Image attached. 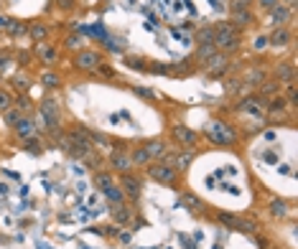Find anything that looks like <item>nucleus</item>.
<instances>
[{"label":"nucleus","instance_id":"obj_30","mask_svg":"<svg viewBox=\"0 0 298 249\" xmlns=\"http://www.w3.org/2000/svg\"><path fill=\"white\" fill-rule=\"evenodd\" d=\"M21 117H23V112H21L16 104H13L11 109H6V112H3V119H6V125H11V128H13V125H16Z\"/></svg>","mask_w":298,"mask_h":249},{"label":"nucleus","instance_id":"obj_26","mask_svg":"<svg viewBox=\"0 0 298 249\" xmlns=\"http://www.w3.org/2000/svg\"><path fill=\"white\" fill-rule=\"evenodd\" d=\"M214 26H202L199 31H196V41L199 43H214Z\"/></svg>","mask_w":298,"mask_h":249},{"label":"nucleus","instance_id":"obj_19","mask_svg":"<svg viewBox=\"0 0 298 249\" xmlns=\"http://www.w3.org/2000/svg\"><path fill=\"white\" fill-rule=\"evenodd\" d=\"M36 51H38V56H41V61H43L46 67H54V64H56L59 53H56V48H54V46H48V43H38V46H36Z\"/></svg>","mask_w":298,"mask_h":249},{"label":"nucleus","instance_id":"obj_24","mask_svg":"<svg viewBox=\"0 0 298 249\" xmlns=\"http://www.w3.org/2000/svg\"><path fill=\"white\" fill-rule=\"evenodd\" d=\"M28 33H31V38H33L36 43H43V41L48 38V28H46L43 23H33V26H28Z\"/></svg>","mask_w":298,"mask_h":249},{"label":"nucleus","instance_id":"obj_6","mask_svg":"<svg viewBox=\"0 0 298 249\" xmlns=\"http://www.w3.org/2000/svg\"><path fill=\"white\" fill-rule=\"evenodd\" d=\"M171 138H173L178 145L189 148V150H194V145L199 143V133L191 130V128H186V125H173V128H171Z\"/></svg>","mask_w":298,"mask_h":249},{"label":"nucleus","instance_id":"obj_12","mask_svg":"<svg viewBox=\"0 0 298 249\" xmlns=\"http://www.w3.org/2000/svg\"><path fill=\"white\" fill-rule=\"evenodd\" d=\"M273 77H275V82H280V84L295 82V67H293V61H283V64H275V67H273Z\"/></svg>","mask_w":298,"mask_h":249},{"label":"nucleus","instance_id":"obj_23","mask_svg":"<svg viewBox=\"0 0 298 249\" xmlns=\"http://www.w3.org/2000/svg\"><path fill=\"white\" fill-rule=\"evenodd\" d=\"M194 155H196L194 150H178V153H176V165H173V168H176V170H186V168L191 165Z\"/></svg>","mask_w":298,"mask_h":249},{"label":"nucleus","instance_id":"obj_14","mask_svg":"<svg viewBox=\"0 0 298 249\" xmlns=\"http://www.w3.org/2000/svg\"><path fill=\"white\" fill-rule=\"evenodd\" d=\"M110 214H112V219H115V224H117V226H128V224H130V219H133V214H130V206H128V204H112Z\"/></svg>","mask_w":298,"mask_h":249},{"label":"nucleus","instance_id":"obj_29","mask_svg":"<svg viewBox=\"0 0 298 249\" xmlns=\"http://www.w3.org/2000/svg\"><path fill=\"white\" fill-rule=\"evenodd\" d=\"M217 53V46L214 43H199V48H196V58L199 61H207L209 56H214Z\"/></svg>","mask_w":298,"mask_h":249},{"label":"nucleus","instance_id":"obj_1","mask_svg":"<svg viewBox=\"0 0 298 249\" xmlns=\"http://www.w3.org/2000/svg\"><path fill=\"white\" fill-rule=\"evenodd\" d=\"M214 46H217V51L219 53H237L242 48V33L237 31V28H229V31H219L217 36H214Z\"/></svg>","mask_w":298,"mask_h":249},{"label":"nucleus","instance_id":"obj_9","mask_svg":"<svg viewBox=\"0 0 298 249\" xmlns=\"http://www.w3.org/2000/svg\"><path fill=\"white\" fill-rule=\"evenodd\" d=\"M288 109H290V107H288V102H285V97H283V94H275V97H270V99L265 102V114H268L270 119L283 117Z\"/></svg>","mask_w":298,"mask_h":249},{"label":"nucleus","instance_id":"obj_22","mask_svg":"<svg viewBox=\"0 0 298 249\" xmlns=\"http://www.w3.org/2000/svg\"><path fill=\"white\" fill-rule=\"evenodd\" d=\"M105 194V199L110 201V204H125V194H123V189H120V185H107V189L102 191Z\"/></svg>","mask_w":298,"mask_h":249},{"label":"nucleus","instance_id":"obj_31","mask_svg":"<svg viewBox=\"0 0 298 249\" xmlns=\"http://www.w3.org/2000/svg\"><path fill=\"white\" fill-rule=\"evenodd\" d=\"M6 31H8V36H23V33H28V26L21 21H11Z\"/></svg>","mask_w":298,"mask_h":249},{"label":"nucleus","instance_id":"obj_42","mask_svg":"<svg viewBox=\"0 0 298 249\" xmlns=\"http://www.w3.org/2000/svg\"><path fill=\"white\" fill-rule=\"evenodd\" d=\"M255 3L260 6V11H265V13H268L270 8H275V6L280 3V0H255Z\"/></svg>","mask_w":298,"mask_h":249},{"label":"nucleus","instance_id":"obj_35","mask_svg":"<svg viewBox=\"0 0 298 249\" xmlns=\"http://www.w3.org/2000/svg\"><path fill=\"white\" fill-rule=\"evenodd\" d=\"M41 82L48 87V89H54V87H59L62 82H59V77L54 74V72H46V74H41Z\"/></svg>","mask_w":298,"mask_h":249},{"label":"nucleus","instance_id":"obj_7","mask_svg":"<svg viewBox=\"0 0 298 249\" xmlns=\"http://www.w3.org/2000/svg\"><path fill=\"white\" fill-rule=\"evenodd\" d=\"M120 189H123L125 199L138 201V199H140V194H143V180H140V178H135L133 173H120Z\"/></svg>","mask_w":298,"mask_h":249},{"label":"nucleus","instance_id":"obj_16","mask_svg":"<svg viewBox=\"0 0 298 249\" xmlns=\"http://www.w3.org/2000/svg\"><path fill=\"white\" fill-rule=\"evenodd\" d=\"M253 21H255V16H253V11H250V8H247V11H234V13H232V18H229V23H232L237 31H242V28L253 26Z\"/></svg>","mask_w":298,"mask_h":249},{"label":"nucleus","instance_id":"obj_34","mask_svg":"<svg viewBox=\"0 0 298 249\" xmlns=\"http://www.w3.org/2000/svg\"><path fill=\"white\" fill-rule=\"evenodd\" d=\"M240 231H247V234H255L260 226H258V221H253V219H240V226H237Z\"/></svg>","mask_w":298,"mask_h":249},{"label":"nucleus","instance_id":"obj_33","mask_svg":"<svg viewBox=\"0 0 298 249\" xmlns=\"http://www.w3.org/2000/svg\"><path fill=\"white\" fill-rule=\"evenodd\" d=\"M219 221H222V224H227L229 229H237V226H240V216L227 214V211H222V214H219Z\"/></svg>","mask_w":298,"mask_h":249},{"label":"nucleus","instance_id":"obj_43","mask_svg":"<svg viewBox=\"0 0 298 249\" xmlns=\"http://www.w3.org/2000/svg\"><path fill=\"white\" fill-rule=\"evenodd\" d=\"M133 92H135V94H140V97H148V99H156V92H151V89H143V87H135Z\"/></svg>","mask_w":298,"mask_h":249},{"label":"nucleus","instance_id":"obj_13","mask_svg":"<svg viewBox=\"0 0 298 249\" xmlns=\"http://www.w3.org/2000/svg\"><path fill=\"white\" fill-rule=\"evenodd\" d=\"M268 13H270V18H273V23H270V26H275V28H280V26H290L293 11H290V8H285L283 3H278V6H275V8H270Z\"/></svg>","mask_w":298,"mask_h":249},{"label":"nucleus","instance_id":"obj_32","mask_svg":"<svg viewBox=\"0 0 298 249\" xmlns=\"http://www.w3.org/2000/svg\"><path fill=\"white\" fill-rule=\"evenodd\" d=\"M242 89H245V82H242V79H229V82H227V94H229V97H237Z\"/></svg>","mask_w":298,"mask_h":249},{"label":"nucleus","instance_id":"obj_3","mask_svg":"<svg viewBox=\"0 0 298 249\" xmlns=\"http://www.w3.org/2000/svg\"><path fill=\"white\" fill-rule=\"evenodd\" d=\"M145 168H148V178L156 180V183H168V185H171V183L178 180V170L171 168V165H166V163H161V160H158V163L153 160V163L145 165Z\"/></svg>","mask_w":298,"mask_h":249},{"label":"nucleus","instance_id":"obj_47","mask_svg":"<svg viewBox=\"0 0 298 249\" xmlns=\"http://www.w3.org/2000/svg\"><path fill=\"white\" fill-rule=\"evenodd\" d=\"M8 23H11L8 18H0V28H8Z\"/></svg>","mask_w":298,"mask_h":249},{"label":"nucleus","instance_id":"obj_10","mask_svg":"<svg viewBox=\"0 0 298 249\" xmlns=\"http://www.w3.org/2000/svg\"><path fill=\"white\" fill-rule=\"evenodd\" d=\"M110 165H112V170H117V173H130V170H133L130 155H125L123 150H117V148H112V153H110Z\"/></svg>","mask_w":298,"mask_h":249},{"label":"nucleus","instance_id":"obj_5","mask_svg":"<svg viewBox=\"0 0 298 249\" xmlns=\"http://www.w3.org/2000/svg\"><path fill=\"white\" fill-rule=\"evenodd\" d=\"M74 67H77L79 72H97V69L102 67V56H100L97 51L84 48V51H79V53L74 56Z\"/></svg>","mask_w":298,"mask_h":249},{"label":"nucleus","instance_id":"obj_27","mask_svg":"<svg viewBox=\"0 0 298 249\" xmlns=\"http://www.w3.org/2000/svg\"><path fill=\"white\" fill-rule=\"evenodd\" d=\"M94 185L100 191H105L107 185H112V173H105V170H94Z\"/></svg>","mask_w":298,"mask_h":249},{"label":"nucleus","instance_id":"obj_21","mask_svg":"<svg viewBox=\"0 0 298 249\" xmlns=\"http://www.w3.org/2000/svg\"><path fill=\"white\" fill-rule=\"evenodd\" d=\"M130 160H133V168H145V165H151V163H153V160H151V155H148V150H145L143 145L133 150Z\"/></svg>","mask_w":298,"mask_h":249},{"label":"nucleus","instance_id":"obj_28","mask_svg":"<svg viewBox=\"0 0 298 249\" xmlns=\"http://www.w3.org/2000/svg\"><path fill=\"white\" fill-rule=\"evenodd\" d=\"M181 204H184L186 209H191V211H202V209H204L202 199H196L194 194H184V196H181Z\"/></svg>","mask_w":298,"mask_h":249},{"label":"nucleus","instance_id":"obj_44","mask_svg":"<svg viewBox=\"0 0 298 249\" xmlns=\"http://www.w3.org/2000/svg\"><path fill=\"white\" fill-rule=\"evenodd\" d=\"M18 109H21V112H31V102H28V99H21V102H18Z\"/></svg>","mask_w":298,"mask_h":249},{"label":"nucleus","instance_id":"obj_39","mask_svg":"<svg viewBox=\"0 0 298 249\" xmlns=\"http://www.w3.org/2000/svg\"><path fill=\"white\" fill-rule=\"evenodd\" d=\"M253 48L255 51H265L268 48V36H255L253 38Z\"/></svg>","mask_w":298,"mask_h":249},{"label":"nucleus","instance_id":"obj_38","mask_svg":"<svg viewBox=\"0 0 298 249\" xmlns=\"http://www.w3.org/2000/svg\"><path fill=\"white\" fill-rule=\"evenodd\" d=\"M145 64H148V61L140 58V56H138V58H135V56H128V67H130V69H148Z\"/></svg>","mask_w":298,"mask_h":249},{"label":"nucleus","instance_id":"obj_4","mask_svg":"<svg viewBox=\"0 0 298 249\" xmlns=\"http://www.w3.org/2000/svg\"><path fill=\"white\" fill-rule=\"evenodd\" d=\"M229 56L227 53H214V56H209L207 61H204V72L212 77V79H219V77H224L227 72H229Z\"/></svg>","mask_w":298,"mask_h":249},{"label":"nucleus","instance_id":"obj_2","mask_svg":"<svg viewBox=\"0 0 298 249\" xmlns=\"http://www.w3.org/2000/svg\"><path fill=\"white\" fill-rule=\"evenodd\" d=\"M207 138H209L214 145H232V143L237 140V133H234V130H229V125H227V122L214 119V122H209Z\"/></svg>","mask_w":298,"mask_h":249},{"label":"nucleus","instance_id":"obj_11","mask_svg":"<svg viewBox=\"0 0 298 249\" xmlns=\"http://www.w3.org/2000/svg\"><path fill=\"white\" fill-rule=\"evenodd\" d=\"M290 41H293L290 26H280L273 31V36H268V46H273V48H285V46H290Z\"/></svg>","mask_w":298,"mask_h":249},{"label":"nucleus","instance_id":"obj_36","mask_svg":"<svg viewBox=\"0 0 298 249\" xmlns=\"http://www.w3.org/2000/svg\"><path fill=\"white\" fill-rule=\"evenodd\" d=\"M13 107V97L6 92V89H0V112H6V109H11Z\"/></svg>","mask_w":298,"mask_h":249},{"label":"nucleus","instance_id":"obj_25","mask_svg":"<svg viewBox=\"0 0 298 249\" xmlns=\"http://www.w3.org/2000/svg\"><path fill=\"white\" fill-rule=\"evenodd\" d=\"M270 214H273L275 219H283V216L288 214V201H283V199H273V201H270Z\"/></svg>","mask_w":298,"mask_h":249},{"label":"nucleus","instance_id":"obj_17","mask_svg":"<svg viewBox=\"0 0 298 249\" xmlns=\"http://www.w3.org/2000/svg\"><path fill=\"white\" fill-rule=\"evenodd\" d=\"M265 69H260V67H250V72L242 77V82H245V87H250V89H258L263 82H265Z\"/></svg>","mask_w":298,"mask_h":249},{"label":"nucleus","instance_id":"obj_45","mask_svg":"<svg viewBox=\"0 0 298 249\" xmlns=\"http://www.w3.org/2000/svg\"><path fill=\"white\" fill-rule=\"evenodd\" d=\"M54 3H59L62 8H72V6L77 3V0H54Z\"/></svg>","mask_w":298,"mask_h":249},{"label":"nucleus","instance_id":"obj_46","mask_svg":"<svg viewBox=\"0 0 298 249\" xmlns=\"http://www.w3.org/2000/svg\"><path fill=\"white\" fill-rule=\"evenodd\" d=\"M8 61H11L8 53H0V69H6V67H8Z\"/></svg>","mask_w":298,"mask_h":249},{"label":"nucleus","instance_id":"obj_41","mask_svg":"<svg viewBox=\"0 0 298 249\" xmlns=\"http://www.w3.org/2000/svg\"><path fill=\"white\" fill-rule=\"evenodd\" d=\"M26 148H28V153H36V155H38V153H41V143H38V138H36V140L28 138V140H26Z\"/></svg>","mask_w":298,"mask_h":249},{"label":"nucleus","instance_id":"obj_37","mask_svg":"<svg viewBox=\"0 0 298 249\" xmlns=\"http://www.w3.org/2000/svg\"><path fill=\"white\" fill-rule=\"evenodd\" d=\"M250 3H253V0H229V11H232V13H234V11H247Z\"/></svg>","mask_w":298,"mask_h":249},{"label":"nucleus","instance_id":"obj_20","mask_svg":"<svg viewBox=\"0 0 298 249\" xmlns=\"http://www.w3.org/2000/svg\"><path fill=\"white\" fill-rule=\"evenodd\" d=\"M280 82H275V79H265L258 89H260V97H265V99H270V97H275V94H280Z\"/></svg>","mask_w":298,"mask_h":249},{"label":"nucleus","instance_id":"obj_8","mask_svg":"<svg viewBox=\"0 0 298 249\" xmlns=\"http://www.w3.org/2000/svg\"><path fill=\"white\" fill-rule=\"evenodd\" d=\"M265 97H260V94H253V97H247V99H242L240 104H237V109H242V112H250V114H255V117H260V114H265Z\"/></svg>","mask_w":298,"mask_h":249},{"label":"nucleus","instance_id":"obj_18","mask_svg":"<svg viewBox=\"0 0 298 249\" xmlns=\"http://www.w3.org/2000/svg\"><path fill=\"white\" fill-rule=\"evenodd\" d=\"M143 148L148 150L151 160H161V158L168 153V143H166V140H158V138H156V140H151V143H145Z\"/></svg>","mask_w":298,"mask_h":249},{"label":"nucleus","instance_id":"obj_40","mask_svg":"<svg viewBox=\"0 0 298 249\" xmlns=\"http://www.w3.org/2000/svg\"><path fill=\"white\" fill-rule=\"evenodd\" d=\"M82 43H84V41H82L79 36H69V38H67V48H72V51L82 48Z\"/></svg>","mask_w":298,"mask_h":249},{"label":"nucleus","instance_id":"obj_15","mask_svg":"<svg viewBox=\"0 0 298 249\" xmlns=\"http://www.w3.org/2000/svg\"><path fill=\"white\" fill-rule=\"evenodd\" d=\"M13 130H16V135H18L21 140H28V138L36 135V122L28 119V117H21V119L13 125Z\"/></svg>","mask_w":298,"mask_h":249}]
</instances>
